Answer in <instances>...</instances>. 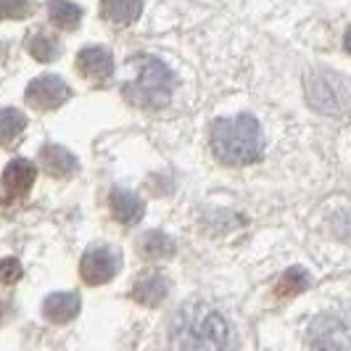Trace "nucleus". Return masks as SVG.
<instances>
[{
  "label": "nucleus",
  "instance_id": "nucleus-16",
  "mask_svg": "<svg viewBox=\"0 0 351 351\" xmlns=\"http://www.w3.org/2000/svg\"><path fill=\"white\" fill-rule=\"evenodd\" d=\"M27 127V119L24 114L16 111V108H0V145H8L14 143L24 132Z\"/></svg>",
  "mask_w": 351,
  "mask_h": 351
},
{
  "label": "nucleus",
  "instance_id": "nucleus-21",
  "mask_svg": "<svg viewBox=\"0 0 351 351\" xmlns=\"http://www.w3.org/2000/svg\"><path fill=\"white\" fill-rule=\"evenodd\" d=\"M21 278V267H19V262H14V259H3L0 262V280L3 282H14Z\"/></svg>",
  "mask_w": 351,
  "mask_h": 351
},
{
  "label": "nucleus",
  "instance_id": "nucleus-17",
  "mask_svg": "<svg viewBox=\"0 0 351 351\" xmlns=\"http://www.w3.org/2000/svg\"><path fill=\"white\" fill-rule=\"evenodd\" d=\"M27 51L32 53L37 61H53L61 53V45H58V40L43 35V32H35V35L27 37Z\"/></svg>",
  "mask_w": 351,
  "mask_h": 351
},
{
  "label": "nucleus",
  "instance_id": "nucleus-15",
  "mask_svg": "<svg viewBox=\"0 0 351 351\" xmlns=\"http://www.w3.org/2000/svg\"><path fill=\"white\" fill-rule=\"evenodd\" d=\"M48 16H51L56 27L74 29L80 24V19H82V8L69 3V0H53V3H48Z\"/></svg>",
  "mask_w": 351,
  "mask_h": 351
},
{
  "label": "nucleus",
  "instance_id": "nucleus-11",
  "mask_svg": "<svg viewBox=\"0 0 351 351\" xmlns=\"http://www.w3.org/2000/svg\"><path fill=\"white\" fill-rule=\"evenodd\" d=\"M143 209H145V204L132 191L114 188V193H111V214H114V219H119L124 225L138 222L143 217Z\"/></svg>",
  "mask_w": 351,
  "mask_h": 351
},
{
  "label": "nucleus",
  "instance_id": "nucleus-9",
  "mask_svg": "<svg viewBox=\"0 0 351 351\" xmlns=\"http://www.w3.org/2000/svg\"><path fill=\"white\" fill-rule=\"evenodd\" d=\"M35 175L37 169L29 158H14V161H8L5 172H3V188H5V193L11 195L27 193L32 188V182H35Z\"/></svg>",
  "mask_w": 351,
  "mask_h": 351
},
{
  "label": "nucleus",
  "instance_id": "nucleus-4",
  "mask_svg": "<svg viewBox=\"0 0 351 351\" xmlns=\"http://www.w3.org/2000/svg\"><path fill=\"white\" fill-rule=\"evenodd\" d=\"M306 98L322 114H343L349 106V85L341 74L312 71L306 74Z\"/></svg>",
  "mask_w": 351,
  "mask_h": 351
},
{
  "label": "nucleus",
  "instance_id": "nucleus-5",
  "mask_svg": "<svg viewBox=\"0 0 351 351\" xmlns=\"http://www.w3.org/2000/svg\"><path fill=\"white\" fill-rule=\"evenodd\" d=\"M306 346L312 351H349V325L338 312L317 315L306 328Z\"/></svg>",
  "mask_w": 351,
  "mask_h": 351
},
{
  "label": "nucleus",
  "instance_id": "nucleus-19",
  "mask_svg": "<svg viewBox=\"0 0 351 351\" xmlns=\"http://www.w3.org/2000/svg\"><path fill=\"white\" fill-rule=\"evenodd\" d=\"M138 246L143 248L145 256H161V254H169V251L175 248V243H172L167 235H161V232H148Z\"/></svg>",
  "mask_w": 351,
  "mask_h": 351
},
{
  "label": "nucleus",
  "instance_id": "nucleus-18",
  "mask_svg": "<svg viewBox=\"0 0 351 351\" xmlns=\"http://www.w3.org/2000/svg\"><path fill=\"white\" fill-rule=\"evenodd\" d=\"M306 285H309L306 272H304V269H299V267H293V269H288V272L280 278L278 291H280L282 296H296V293H301Z\"/></svg>",
  "mask_w": 351,
  "mask_h": 351
},
{
  "label": "nucleus",
  "instance_id": "nucleus-8",
  "mask_svg": "<svg viewBox=\"0 0 351 351\" xmlns=\"http://www.w3.org/2000/svg\"><path fill=\"white\" fill-rule=\"evenodd\" d=\"M77 66H80V71L88 80H106L114 71V56L106 51V48H101V45H90V48L80 51Z\"/></svg>",
  "mask_w": 351,
  "mask_h": 351
},
{
  "label": "nucleus",
  "instance_id": "nucleus-14",
  "mask_svg": "<svg viewBox=\"0 0 351 351\" xmlns=\"http://www.w3.org/2000/svg\"><path fill=\"white\" fill-rule=\"evenodd\" d=\"M141 11L143 0H104V5H101V14L111 24H132L141 16Z\"/></svg>",
  "mask_w": 351,
  "mask_h": 351
},
{
  "label": "nucleus",
  "instance_id": "nucleus-13",
  "mask_svg": "<svg viewBox=\"0 0 351 351\" xmlns=\"http://www.w3.org/2000/svg\"><path fill=\"white\" fill-rule=\"evenodd\" d=\"M135 299L145 304V306H156L161 301L167 299V293H169V282L164 280L158 272H151V275H143L141 280L135 282Z\"/></svg>",
  "mask_w": 351,
  "mask_h": 351
},
{
  "label": "nucleus",
  "instance_id": "nucleus-6",
  "mask_svg": "<svg viewBox=\"0 0 351 351\" xmlns=\"http://www.w3.org/2000/svg\"><path fill=\"white\" fill-rule=\"evenodd\" d=\"M122 267V256L108 246H93L85 251L82 264H80V272H82V280L88 285H104V282L114 280V275L119 272Z\"/></svg>",
  "mask_w": 351,
  "mask_h": 351
},
{
  "label": "nucleus",
  "instance_id": "nucleus-12",
  "mask_svg": "<svg viewBox=\"0 0 351 351\" xmlns=\"http://www.w3.org/2000/svg\"><path fill=\"white\" fill-rule=\"evenodd\" d=\"M40 164L45 167V172L53 177H69L77 169V158L71 156L64 145H53L48 143L40 151Z\"/></svg>",
  "mask_w": 351,
  "mask_h": 351
},
{
  "label": "nucleus",
  "instance_id": "nucleus-3",
  "mask_svg": "<svg viewBox=\"0 0 351 351\" xmlns=\"http://www.w3.org/2000/svg\"><path fill=\"white\" fill-rule=\"evenodd\" d=\"M130 66L132 77L124 82V98L130 104L143 108H161L172 101L177 80L164 61L151 56H135Z\"/></svg>",
  "mask_w": 351,
  "mask_h": 351
},
{
  "label": "nucleus",
  "instance_id": "nucleus-1",
  "mask_svg": "<svg viewBox=\"0 0 351 351\" xmlns=\"http://www.w3.org/2000/svg\"><path fill=\"white\" fill-rule=\"evenodd\" d=\"M230 325L209 304H188L169 325V351H225Z\"/></svg>",
  "mask_w": 351,
  "mask_h": 351
},
{
  "label": "nucleus",
  "instance_id": "nucleus-10",
  "mask_svg": "<svg viewBox=\"0 0 351 351\" xmlns=\"http://www.w3.org/2000/svg\"><path fill=\"white\" fill-rule=\"evenodd\" d=\"M80 296L77 293H51L43 304V315L48 322L56 325H66L74 317L80 315Z\"/></svg>",
  "mask_w": 351,
  "mask_h": 351
},
{
  "label": "nucleus",
  "instance_id": "nucleus-2",
  "mask_svg": "<svg viewBox=\"0 0 351 351\" xmlns=\"http://www.w3.org/2000/svg\"><path fill=\"white\" fill-rule=\"evenodd\" d=\"M211 151L219 164H228V167H246V164L259 161L264 154L262 124L246 114L214 122Z\"/></svg>",
  "mask_w": 351,
  "mask_h": 351
},
{
  "label": "nucleus",
  "instance_id": "nucleus-20",
  "mask_svg": "<svg viewBox=\"0 0 351 351\" xmlns=\"http://www.w3.org/2000/svg\"><path fill=\"white\" fill-rule=\"evenodd\" d=\"M29 0H0V19H19L27 14Z\"/></svg>",
  "mask_w": 351,
  "mask_h": 351
},
{
  "label": "nucleus",
  "instance_id": "nucleus-7",
  "mask_svg": "<svg viewBox=\"0 0 351 351\" xmlns=\"http://www.w3.org/2000/svg\"><path fill=\"white\" fill-rule=\"evenodd\" d=\"M69 95V85L56 74H43V77L32 80L29 88H27V101L37 106V108H43V111H51V108H58L61 104H66Z\"/></svg>",
  "mask_w": 351,
  "mask_h": 351
}]
</instances>
